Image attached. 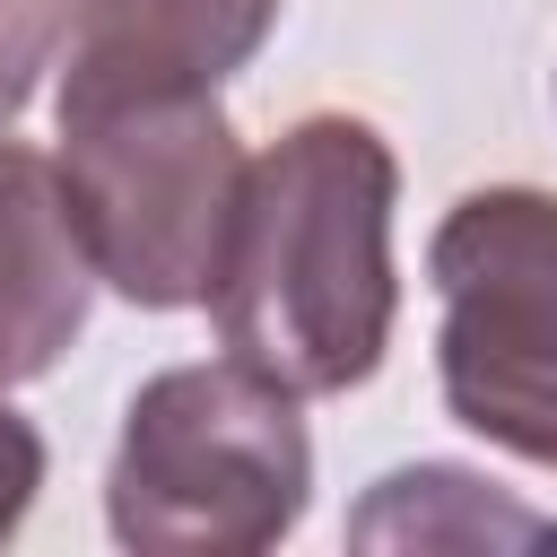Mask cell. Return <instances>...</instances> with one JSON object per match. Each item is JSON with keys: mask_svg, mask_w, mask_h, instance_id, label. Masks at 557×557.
Instances as JSON below:
<instances>
[{"mask_svg": "<svg viewBox=\"0 0 557 557\" xmlns=\"http://www.w3.org/2000/svg\"><path fill=\"white\" fill-rule=\"evenodd\" d=\"M392 191L400 165L374 122L305 113L244 157L235 218L209 270V313L235 366L296 400L357 392L392 348Z\"/></svg>", "mask_w": 557, "mask_h": 557, "instance_id": "obj_1", "label": "cell"}, {"mask_svg": "<svg viewBox=\"0 0 557 557\" xmlns=\"http://www.w3.org/2000/svg\"><path fill=\"white\" fill-rule=\"evenodd\" d=\"M313 444L296 392L252 366H165L131 392L104 522L139 557H261L305 522Z\"/></svg>", "mask_w": 557, "mask_h": 557, "instance_id": "obj_2", "label": "cell"}, {"mask_svg": "<svg viewBox=\"0 0 557 557\" xmlns=\"http://www.w3.org/2000/svg\"><path fill=\"white\" fill-rule=\"evenodd\" d=\"M61 209L113 296L139 313H183L209 296L244 148L218 96H61Z\"/></svg>", "mask_w": 557, "mask_h": 557, "instance_id": "obj_3", "label": "cell"}, {"mask_svg": "<svg viewBox=\"0 0 557 557\" xmlns=\"http://www.w3.org/2000/svg\"><path fill=\"white\" fill-rule=\"evenodd\" d=\"M426 278L444 296V409L470 435L557 470V191H461L426 244Z\"/></svg>", "mask_w": 557, "mask_h": 557, "instance_id": "obj_4", "label": "cell"}, {"mask_svg": "<svg viewBox=\"0 0 557 557\" xmlns=\"http://www.w3.org/2000/svg\"><path fill=\"white\" fill-rule=\"evenodd\" d=\"M270 26L278 0H78L61 96H218V78H235Z\"/></svg>", "mask_w": 557, "mask_h": 557, "instance_id": "obj_5", "label": "cell"}, {"mask_svg": "<svg viewBox=\"0 0 557 557\" xmlns=\"http://www.w3.org/2000/svg\"><path fill=\"white\" fill-rule=\"evenodd\" d=\"M96 261L61 209L52 165L26 139H0V392L61 366V348L87 331Z\"/></svg>", "mask_w": 557, "mask_h": 557, "instance_id": "obj_6", "label": "cell"}, {"mask_svg": "<svg viewBox=\"0 0 557 557\" xmlns=\"http://www.w3.org/2000/svg\"><path fill=\"white\" fill-rule=\"evenodd\" d=\"M35 487H44V435L0 400V540L26 522V505H35Z\"/></svg>", "mask_w": 557, "mask_h": 557, "instance_id": "obj_7", "label": "cell"}]
</instances>
